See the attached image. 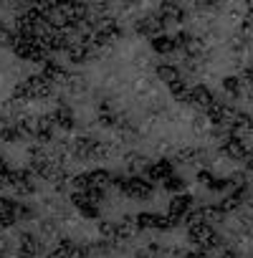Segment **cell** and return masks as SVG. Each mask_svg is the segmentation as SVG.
<instances>
[{
  "instance_id": "6da1fadb",
  "label": "cell",
  "mask_w": 253,
  "mask_h": 258,
  "mask_svg": "<svg viewBox=\"0 0 253 258\" xmlns=\"http://www.w3.org/2000/svg\"><path fill=\"white\" fill-rule=\"evenodd\" d=\"M162 190H167V192H172V195H177V192H185V180L180 177V175H170L165 182H162Z\"/></svg>"
}]
</instances>
